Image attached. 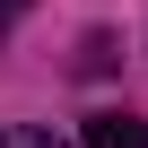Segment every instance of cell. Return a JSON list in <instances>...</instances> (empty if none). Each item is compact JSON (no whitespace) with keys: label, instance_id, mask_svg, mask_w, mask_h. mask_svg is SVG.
Returning a JSON list of instances; mask_svg holds the SVG:
<instances>
[{"label":"cell","instance_id":"6da1fadb","mask_svg":"<svg viewBox=\"0 0 148 148\" xmlns=\"http://www.w3.org/2000/svg\"><path fill=\"white\" fill-rule=\"evenodd\" d=\"M87 148H148V122H131V113H96V122H87Z\"/></svg>","mask_w":148,"mask_h":148},{"label":"cell","instance_id":"7a4b0ae2","mask_svg":"<svg viewBox=\"0 0 148 148\" xmlns=\"http://www.w3.org/2000/svg\"><path fill=\"white\" fill-rule=\"evenodd\" d=\"M0 148H61V139H52V131H9Z\"/></svg>","mask_w":148,"mask_h":148},{"label":"cell","instance_id":"3957f363","mask_svg":"<svg viewBox=\"0 0 148 148\" xmlns=\"http://www.w3.org/2000/svg\"><path fill=\"white\" fill-rule=\"evenodd\" d=\"M18 9H26V0H0V26H9V18H18Z\"/></svg>","mask_w":148,"mask_h":148}]
</instances>
